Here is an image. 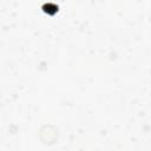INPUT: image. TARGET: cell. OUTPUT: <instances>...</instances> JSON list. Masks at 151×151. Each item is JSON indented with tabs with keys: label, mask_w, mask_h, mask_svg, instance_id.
<instances>
[{
	"label": "cell",
	"mask_w": 151,
	"mask_h": 151,
	"mask_svg": "<svg viewBox=\"0 0 151 151\" xmlns=\"http://www.w3.org/2000/svg\"><path fill=\"white\" fill-rule=\"evenodd\" d=\"M39 137L44 144H53L58 138V130L52 125H44L39 131Z\"/></svg>",
	"instance_id": "6da1fadb"
}]
</instances>
